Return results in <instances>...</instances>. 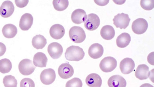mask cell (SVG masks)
Segmentation results:
<instances>
[{"label": "cell", "instance_id": "obj_1", "mask_svg": "<svg viewBox=\"0 0 154 87\" xmlns=\"http://www.w3.org/2000/svg\"><path fill=\"white\" fill-rule=\"evenodd\" d=\"M85 53L79 46H71L67 48L65 53L66 59L69 61H79L84 57Z\"/></svg>", "mask_w": 154, "mask_h": 87}, {"label": "cell", "instance_id": "obj_2", "mask_svg": "<svg viewBox=\"0 0 154 87\" xmlns=\"http://www.w3.org/2000/svg\"><path fill=\"white\" fill-rule=\"evenodd\" d=\"M69 36L73 42L75 43H82L86 38L84 30L80 27L74 26L70 29Z\"/></svg>", "mask_w": 154, "mask_h": 87}, {"label": "cell", "instance_id": "obj_3", "mask_svg": "<svg viewBox=\"0 0 154 87\" xmlns=\"http://www.w3.org/2000/svg\"><path fill=\"white\" fill-rule=\"evenodd\" d=\"M117 65V62L115 59L111 56H107L101 60L100 67L104 72H110L115 69Z\"/></svg>", "mask_w": 154, "mask_h": 87}, {"label": "cell", "instance_id": "obj_4", "mask_svg": "<svg viewBox=\"0 0 154 87\" xmlns=\"http://www.w3.org/2000/svg\"><path fill=\"white\" fill-rule=\"evenodd\" d=\"M19 70L22 75L28 76L31 75L34 72L35 66L33 63L32 61L29 59L22 60L19 64Z\"/></svg>", "mask_w": 154, "mask_h": 87}, {"label": "cell", "instance_id": "obj_5", "mask_svg": "<svg viewBox=\"0 0 154 87\" xmlns=\"http://www.w3.org/2000/svg\"><path fill=\"white\" fill-rule=\"evenodd\" d=\"M84 23L85 27L87 30L89 31H94L100 26V20L97 15L91 13L87 15V18Z\"/></svg>", "mask_w": 154, "mask_h": 87}, {"label": "cell", "instance_id": "obj_6", "mask_svg": "<svg viewBox=\"0 0 154 87\" xmlns=\"http://www.w3.org/2000/svg\"><path fill=\"white\" fill-rule=\"evenodd\" d=\"M132 30L137 34H144L148 28V22L145 19L140 18L136 19L132 24Z\"/></svg>", "mask_w": 154, "mask_h": 87}, {"label": "cell", "instance_id": "obj_7", "mask_svg": "<svg viewBox=\"0 0 154 87\" xmlns=\"http://www.w3.org/2000/svg\"><path fill=\"white\" fill-rule=\"evenodd\" d=\"M130 20L128 14H118L113 19V24L117 28L125 29L128 26Z\"/></svg>", "mask_w": 154, "mask_h": 87}, {"label": "cell", "instance_id": "obj_8", "mask_svg": "<svg viewBox=\"0 0 154 87\" xmlns=\"http://www.w3.org/2000/svg\"><path fill=\"white\" fill-rule=\"evenodd\" d=\"M56 74L54 70L52 69H46L41 72L40 80L44 85H48L53 83L55 80Z\"/></svg>", "mask_w": 154, "mask_h": 87}, {"label": "cell", "instance_id": "obj_9", "mask_svg": "<svg viewBox=\"0 0 154 87\" xmlns=\"http://www.w3.org/2000/svg\"><path fill=\"white\" fill-rule=\"evenodd\" d=\"M63 51L62 46L58 43L53 42L48 45V52L54 59H59L62 55Z\"/></svg>", "mask_w": 154, "mask_h": 87}, {"label": "cell", "instance_id": "obj_10", "mask_svg": "<svg viewBox=\"0 0 154 87\" xmlns=\"http://www.w3.org/2000/svg\"><path fill=\"white\" fill-rule=\"evenodd\" d=\"M58 73L60 78L68 79L73 75L74 70L72 66L69 63H63L59 67Z\"/></svg>", "mask_w": 154, "mask_h": 87}, {"label": "cell", "instance_id": "obj_11", "mask_svg": "<svg viewBox=\"0 0 154 87\" xmlns=\"http://www.w3.org/2000/svg\"><path fill=\"white\" fill-rule=\"evenodd\" d=\"M14 9V5L11 1H5L0 7V15L3 18H9L13 14Z\"/></svg>", "mask_w": 154, "mask_h": 87}, {"label": "cell", "instance_id": "obj_12", "mask_svg": "<svg viewBox=\"0 0 154 87\" xmlns=\"http://www.w3.org/2000/svg\"><path fill=\"white\" fill-rule=\"evenodd\" d=\"M135 67L134 61L130 58H126L122 60L120 63L121 71L124 74H128L132 72Z\"/></svg>", "mask_w": 154, "mask_h": 87}, {"label": "cell", "instance_id": "obj_13", "mask_svg": "<svg viewBox=\"0 0 154 87\" xmlns=\"http://www.w3.org/2000/svg\"><path fill=\"white\" fill-rule=\"evenodd\" d=\"M33 22V18L29 13H25L21 16L19 22V27L23 31H27L31 27Z\"/></svg>", "mask_w": 154, "mask_h": 87}, {"label": "cell", "instance_id": "obj_14", "mask_svg": "<svg viewBox=\"0 0 154 87\" xmlns=\"http://www.w3.org/2000/svg\"><path fill=\"white\" fill-rule=\"evenodd\" d=\"M103 53V47L98 43L93 44L89 48V56L93 59H98L101 57Z\"/></svg>", "mask_w": 154, "mask_h": 87}, {"label": "cell", "instance_id": "obj_15", "mask_svg": "<svg viewBox=\"0 0 154 87\" xmlns=\"http://www.w3.org/2000/svg\"><path fill=\"white\" fill-rule=\"evenodd\" d=\"M87 18L85 11L82 9H77L72 12L71 18L73 23L79 24L86 21Z\"/></svg>", "mask_w": 154, "mask_h": 87}, {"label": "cell", "instance_id": "obj_16", "mask_svg": "<svg viewBox=\"0 0 154 87\" xmlns=\"http://www.w3.org/2000/svg\"><path fill=\"white\" fill-rule=\"evenodd\" d=\"M65 33V29L60 24L53 25L51 27L49 30L51 36L56 40H59L62 38Z\"/></svg>", "mask_w": 154, "mask_h": 87}, {"label": "cell", "instance_id": "obj_17", "mask_svg": "<svg viewBox=\"0 0 154 87\" xmlns=\"http://www.w3.org/2000/svg\"><path fill=\"white\" fill-rule=\"evenodd\" d=\"M150 72L149 67L145 64H141L137 66L135 75L137 78L140 80L146 79L149 77Z\"/></svg>", "mask_w": 154, "mask_h": 87}, {"label": "cell", "instance_id": "obj_18", "mask_svg": "<svg viewBox=\"0 0 154 87\" xmlns=\"http://www.w3.org/2000/svg\"><path fill=\"white\" fill-rule=\"evenodd\" d=\"M108 84L109 87H126V81L122 76L116 75L110 77Z\"/></svg>", "mask_w": 154, "mask_h": 87}, {"label": "cell", "instance_id": "obj_19", "mask_svg": "<svg viewBox=\"0 0 154 87\" xmlns=\"http://www.w3.org/2000/svg\"><path fill=\"white\" fill-rule=\"evenodd\" d=\"M86 82L89 87H101L102 80L98 74L92 73L86 77Z\"/></svg>", "mask_w": 154, "mask_h": 87}, {"label": "cell", "instance_id": "obj_20", "mask_svg": "<svg viewBox=\"0 0 154 87\" xmlns=\"http://www.w3.org/2000/svg\"><path fill=\"white\" fill-rule=\"evenodd\" d=\"M48 61L46 55L42 52H38L34 56L33 63L35 67L41 68L46 67Z\"/></svg>", "mask_w": 154, "mask_h": 87}, {"label": "cell", "instance_id": "obj_21", "mask_svg": "<svg viewBox=\"0 0 154 87\" xmlns=\"http://www.w3.org/2000/svg\"><path fill=\"white\" fill-rule=\"evenodd\" d=\"M2 32L5 38H13L17 34V29L14 25L8 24L5 25L3 27Z\"/></svg>", "mask_w": 154, "mask_h": 87}, {"label": "cell", "instance_id": "obj_22", "mask_svg": "<svg viewBox=\"0 0 154 87\" xmlns=\"http://www.w3.org/2000/svg\"><path fill=\"white\" fill-rule=\"evenodd\" d=\"M101 36L104 39L109 40L112 39L115 34V29L110 25H105L102 27L100 31Z\"/></svg>", "mask_w": 154, "mask_h": 87}, {"label": "cell", "instance_id": "obj_23", "mask_svg": "<svg viewBox=\"0 0 154 87\" xmlns=\"http://www.w3.org/2000/svg\"><path fill=\"white\" fill-rule=\"evenodd\" d=\"M131 40V37L130 34L126 33L121 34L116 39V43L118 47H126L130 44Z\"/></svg>", "mask_w": 154, "mask_h": 87}, {"label": "cell", "instance_id": "obj_24", "mask_svg": "<svg viewBox=\"0 0 154 87\" xmlns=\"http://www.w3.org/2000/svg\"><path fill=\"white\" fill-rule=\"evenodd\" d=\"M32 46L36 49H42L47 44L46 39L41 34H38L34 37L32 41Z\"/></svg>", "mask_w": 154, "mask_h": 87}, {"label": "cell", "instance_id": "obj_25", "mask_svg": "<svg viewBox=\"0 0 154 87\" xmlns=\"http://www.w3.org/2000/svg\"><path fill=\"white\" fill-rule=\"evenodd\" d=\"M12 68V63L9 59H4L0 60V72L2 74L9 73Z\"/></svg>", "mask_w": 154, "mask_h": 87}, {"label": "cell", "instance_id": "obj_26", "mask_svg": "<svg viewBox=\"0 0 154 87\" xmlns=\"http://www.w3.org/2000/svg\"><path fill=\"white\" fill-rule=\"evenodd\" d=\"M5 87H17V81L15 77L12 75L5 76L3 80Z\"/></svg>", "mask_w": 154, "mask_h": 87}, {"label": "cell", "instance_id": "obj_27", "mask_svg": "<svg viewBox=\"0 0 154 87\" xmlns=\"http://www.w3.org/2000/svg\"><path fill=\"white\" fill-rule=\"evenodd\" d=\"M54 7L56 11H62L65 10L68 7V1H53Z\"/></svg>", "mask_w": 154, "mask_h": 87}, {"label": "cell", "instance_id": "obj_28", "mask_svg": "<svg viewBox=\"0 0 154 87\" xmlns=\"http://www.w3.org/2000/svg\"><path fill=\"white\" fill-rule=\"evenodd\" d=\"M82 82L80 79L75 77L67 81L66 87H82Z\"/></svg>", "mask_w": 154, "mask_h": 87}, {"label": "cell", "instance_id": "obj_29", "mask_svg": "<svg viewBox=\"0 0 154 87\" xmlns=\"http://www.w3.org/2000/svg\"><path fill=\"white\" fill-rule=\"evenodd\" d=\"M140 5H141V8L145 10H151L154 8V1H141Z\"/></svg>", "mask_w": 154, "mask_h": 87}, {"label": "cell", "instance_id": "obj_30", "mask_svg": "<svg viewBox=\"0 0 154 87\" xmlns=\"http://www.w3.org/2000/svg\"><path fill=\"white\" fill-rule=\"evenodd\" d=\"M35 83L31 79L25 78L20 81V87H35Z\"/></svg>", "mask_w": 154, "mask_h": 87}, {"label": "cell", "instance_id": "obj_31", "mask_svg": "<svg viewBox=\"0 0 154 87\" xmlns=\"http://www.w3.org/2000/svg\"><path fill=\"white\" fill-rule=\"evenodd\" d=\"M16 6L19 8H23L26 6L28 4L29 1H15Z\"/></svg>", "mask_w": 154, "mask_h": 87}, {"label": "cell", "instance_id": "obj_32", "mask_svg": "<svg viewBox=\"0 0 154 87\" xmlns=\"http://www.w3.org/2000/svg\"><path fill=\"white\" fill-rule=\"evenodd\" d=\"M6 51L5 45L2 43L0 42V56H3Z\"/></svg>", "mask_w": 154, "mask_h": 87}, {"label": "cell", "instance_id": "obj_33", "mask_svg": "<svg viewBox=\"0 0 154 87\" xmlns=\"http://www.w3.org/2000/svg\"><path fill=\"white\" fill-rule=\"evenodd\" d=\"M94 1L96 4L100 6H104L106 5L109 2V1Z\"/></svg>", "mask_w": 154, "mask_h": 87}, {"label": "cell", "instance_id": "obj_34", "mask_svg": "<svg viewBox=\"0 0 154 87\" xmlns=\"http://www.w3.org/2000/svg\"><path fill=\"white\" fill-rule=\"evenodd\" d=\"M140 87H154L152 85L149 83H145L141 85Z\"/></svg>", "mask_w": 154, "mask_h": 87}]
</instances>
